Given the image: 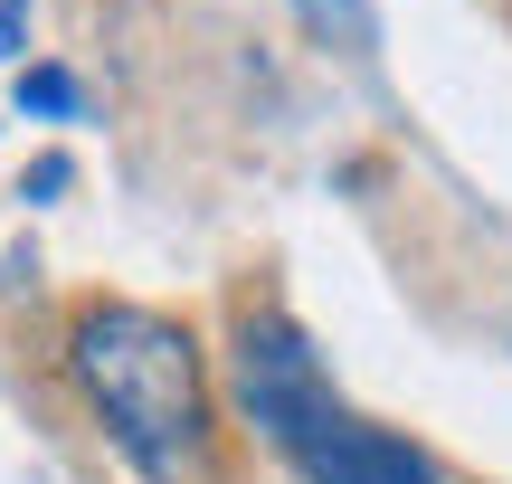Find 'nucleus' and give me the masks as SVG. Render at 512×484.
<instances>
[{
	"mask_svg": "<svg viewBox=\"0 0 512 484\" xmlns=\"http://www.w3.org/2000/svg\"><path fill=\"white\" fill-rule=\"evenodd\" d=\"M67 380L86 390L95 428L143 484H228L190 323L152 314V304H86L67 323Z\"/></svg>",
	"mask_w": 512,
	"mask_h": 484,
	"instance_id": "nucleus-1",
	"label": "nucleus"
},
{
	"mask_svg": "<svg viewBox=\"0 0 512 484\" xmlns=\"http://www.w3.org/2000/svg\"><path fill=\"white\" fill-rule=\"evenodd\" d=\"M228 380H238L247 428L266 437L304 484H446L408 437L370 428V418L332 390V371L313 361V342L294 333L285 314H247L238 323V361H228Z\"/></svg>",
	"mask_w": 512,
	"mask_h": 484,
	"instance_id": "nucleus-2",
	"label": "nucleus"
},
{
	"mask_svg": "<svg viewBox=\"0 0 512 484\" xmlns=\"http://www.w3.org/2000/svg\"><path fill=\"white\" fill-rule=\"evenodd\" d=\"M19 105H29V114H76V76H67V67L19 76Z\"/></svg>",
	"mask_w": 512,
	"mask_h": 484,
	"instance_id": "nucleus-3",
	"label": "nucleus"
}]
</instances>
